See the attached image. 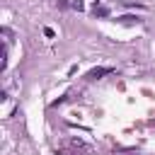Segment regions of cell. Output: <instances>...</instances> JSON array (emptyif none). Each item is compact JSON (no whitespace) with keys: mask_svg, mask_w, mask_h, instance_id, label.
Listing matches in <instances>:
<instances>
[{"mask_svg":"<svg viewBox=\"0 0 155 155\" xmlns=\"http://www.w3.org/2000/svg\"><path fill=\"white\" fill-rule=\"evenodd\" d=\"M104 73H111V68H97V70L90 73V78H99V75H104Z\"/></svg>","mask_w":155,"mask_h":155,"instance_id":"cell-1","label":"cell"}]
</instances>
